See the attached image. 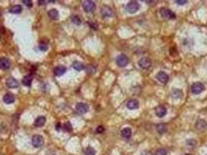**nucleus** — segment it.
<instances>
[{
    "mask_svg": "<svg viewBox=\"0 0 207 155\" xmlns=\"http://www.w3.org/2000/svg\"><path fill=\"white\" fill-rule=\"evenodd\" d=\"M141 155H152V154H151L150 152H148V151H143Z\"/></svg>",
    "mask_w": 207,
    "mask_h": 155,
    "instance_id": "58836bf2",
    "label": "nucleus"
},
{
    "mask_svg": "<svg viewBox=\"0 0 207 155\" xmlns=\"http://www.w3.org/2000/svg\"><path fill=\"white\" fill-rule=\"evenodd\" d=\"M139 102L137 99H130L127 102V108L130 110H135L139 109Z\"/></svg>",
    "mask_w": 207,
    "mask_h": 155,
    "instance_id": "f8f14e48",
    "label": "nucleus"
},
{
    "mask_svg": "<svg viewBox=\"0 0 207 155\" xmlns=\"http://www.w3.org/2000/svg\"><path fill=\"white\" fill-rule=\"evenodd\" d=\"M31 142H32V145H33L34 147H37V148L42 147L43 144L45 143L43 137L41 135L33 136Z\"/></svg>",
    "mask_w": 207,
    "mask_h": 155,
    "instance_id": "39448f33",
    "label": "nucleus"
},
{
    "mask_svg": "<svg viewBox=\"0 0 207 155\" xmlns=\"http://www.w3.org/2000/svg\"><path fill=\"white\" fill-rule=\"evenodd\" d=\"M45 122L46 119L45 116H39V117H37L35 119V121H34V126L37 127H43L45 124Z\"/></svg>",
    "mask_w": 207,
    "mask_h": 155,
    "instance_id": "412c9836",
    "label": "nucleus"
},
{
    "mask_svg": "<svg viewBox=\"0 0 207 155\" xmlns=\"http://www.w3.org/2000/svg\"><path fill=\"white\" fill-rule=\"evenodd\" d=\"M191 90L192 92L195 95H199L201 92H202L205 90V85L202 83V82H195L192 84V87H191Z\"/></svg>",
    "mask_w": 207,
    "mask_h": 155,
    "instance_id": "7ed1b4c3",
    "label": "nucleus"
},
{
    "mask_svg": "<svg viewBox=\"0 0 207 155\" xmlns=\"http://www.w3.org/2000/svg\"><path fill=\"white\" fill-rule=\"evenodd\" d=\"M104 127L103 126H99V127H97L96 132L97 133H104Z\"/></svg>",
    "mask_w": 207,
    "mask_h": 155,
    "instance_id": "473e14b6",
    "label": "nucleus"
},
{
    "mask_svg": "<svg viewBox=\"0 0 207 155\" xmlns=\"http://www.w3.org/2000/svg\"><path fill=\"white\" fill-rule=\"evenodd\" d=\"M23 10V8L20 5H17V6H13L10 9H9V13H13V14H19Z\"/></svg>",
    "mask_w": 207,
    "mask_h": 155,
    "instance_id": "393cba45",
    "label": "nucleus"
},
{
    "mask_svg": "<svg viewBox=\"0 0 207 155\" xmlns=\"http://www.w3.org/2000/svg\"><path fill=\"white\" fill-rule=\"evenodd\" d=\"M73 68L76 71H80L83 70V69L85 68V66H84V65L83 64L82 62L75 61L73 62Z\"/></svg>",
    "mask_w": 207,
    "mask_h": 155,
    "instance_id": "b1692460",
    "label": "nucleus"
},
{
    "mask_svg": "<svg viewBox=\"0 0 207 155\" xmlns=\"http://www.w3.org/2000/svg\"><path fill=\"white\" fill-rule=\"evenodd\" d=\"M167 125L164 123H160L156 126V131L158 132L159 134H164L167 132Z\"/></svg>",
    "mask_w": 207,
    "mask_h": 155,
    "instance_id": "5701e85b",
    "label": "nucleus"
},
{
    "mask_svg": "<svg viewBox=\"0 0 207 155\" xmlns=\"http://www.w3.org/2000/svg\"><path fill=\"white\" fill-rule=\"evenodd\" d=\"M167 112V109L164 106H158L155 109V113H156V116H158L159 118H163L164 116H166Z\"/></svg>",
    "mask_w": 207,
    "mask_h": 155,
    "instance_id": "9d476101",
    "label": "nucleus"
},
{
    "mask_svg": "<svg viewBox=\"0 0 207 155\" xmlns=\"http://www.w3.org/2000/svg\"><path fill=\"white\" fill-rule=\"evenodd\" d=\"M196 127L197 130H205L207 128V123L203 119H199L196 123Z\"/></svg>",
    "mask_w": 207,
    "mask_h": 155,
    "instance_id": "2eb2a0df",
    "label": "nucleus"
},
{
    "mask_svg": "<svg viewBox=\"0 0 207 155\" xmlns=\"http://www.w3.org/2000/svg\"><path fill=\"white\" fill-rule=\"evenodd\" d=\"M171 96H172V98L174 99H182L184 93L181 89H174L171 92Z\"/></svg>",
    "mask_w": 207,
    "mask_h": 155,
    "instance_id": "a211bd4d",
    "label": "nucleus"
},
{
    "mask_svg": "<svg viewBox=\"0 0 207 155\" xmlns=\"http://www.w3.org/2000/svg\"><path fill=\"white\" fill-rule=\"evenodd\" d=\"M174 2H175V3H177V4L180 5V6L184 5V4H186V3H188V1H186V0H175Z\"/></svg>",
    "mask_w": 207,
    "mask_h": 155,
    "instance_id": "72a5a7b5",
    "label": "nucleus"
},
{
    "mask_svg": "<svg viewBox=\"0 0 207 155\" xmlns=\"http://www.w3.org/2000/svg\"><path fill=\"white\" fill-rule=\"evenodd\" d=\"M6 86L9 88H16L19 86V82L17 81V79L13 78V77H10L7 78L6 82Z\"/></svg>",
    "mask_w": 207,
    "mask_h": 155,
    "instance_id": "9b49d317",
    "label": "nucleus"
},
{
    "mask_svg": "<svg viewBox=\"0 0 207 155\" xmlns=\"http://www.w3.org/2000/svg\"><path fill=\"white\" fill-rule=\"evenodd\" d=\"M151 65H152V63L149 57H144L139 61V67L142 69H149L151 67Z\"/></svg>",
    "mask_w": 207,
    "mask_h": 155,
    "instance_id": "0eeeda50",
    "label": "nucleus"
},
{
    "mask_svg": "<svg viewBox=\"0 0 207 155\" xmlns=\"http://www.w3.org/2000/svg\"><path fill=\"white\" fill-rule=\"evenodd\" d=\"M23 3H24L27 7H31L32 5H33V4H32V2L31 0H23Z\"/></svg>",
    "mask_w": 207,
    "mask_h": 155,
    "instance_id": "f704fd0d",
    "label": "nucleus"
},
{
    "mask_svg": "<svg viewBox=\"0 0 207 155\" xmlns=\"http://www.w3.org/2000/svg\"><path fill=\"white\" fill-rule=\"evenodd\" d=\"M126 9H127V11L129 13H131V14L136 13V12L139 9V3H137L136 1H132V2H129V3L127 4Z\"/></svg>",
    "mask_w": 207,
    "mask_h": 155,
    "instance_id": "20e7f679",
    "label": "nucleus"
},
{
    "mask_svg": "<svg viewBox=\"0 0 207 155\" xmlns=\"http://www.w3.org/2000/svg\"><path fill=\"white\" fill-rule=\"evenodd\" d=\"M32 81H33V76H32L31 75H26L23 78V80H22V83L25 86H31Z\"/></svg>",
    "mask_w": 207,
    "mask_h": 155,
    "instance_id": "4be33fe9",
    "label": "nucleus"
},
{
    "mask_svg": "<svg viewBox=\"0 0 207 155\" xmlns=\"http://www.w3.org/2000/svg\"><path fill=\"white\" fill-rule=\"evenodd\" d=\"M39 49H40V51H48V44H41L40 45H39Z\"/></svg>",
    "mask_w": 207,
    "mask_h": 155,
    "instance_id": "2f4dec72",
    "label": "nucleus"
},
{
    "mask_svg": "<svg viewBox=\"0 0 207 155\" xmlns=\"http://www.w3.org/2000/svg\"><path fill=\"white\" fill-rule=\"evenodd\" d=\"M160 13L163 18H165L167 20H174L176 18L175 13L169 9L161 8L160 9Z\"/></svg>",
    "mask_w": 207,
    "mask_h": 155,
    "instance_id": "f257e3e1",
    "label": "nucleus"
},
{
    "mask_svg": "<svg viewBox=\"0 0 207 155\" xmlns=\"http://www.w3.org/2000/svg\"><path fill=\"white\" fill-rule=\"evenodd\" d=\"M10 67V61L6 57L0 58V68L3 70H7Z\"/></svg>",
    "mask_w": 207,
    "mask_h": 155,
    "instance_id": "dca6fc26",
    "label": "nucleus"
},
{
    "mask_svg": "<svg viewBox=\"0 0 207 155\" xmlns=\"http://www.w3.org/2000/svg\"><path fill=\"white\" fill-rule=\"evenodd\" d=\"M63 129V127H62V125L60 123L59 124H57V126H56V130H58V131H59V130H61Z\"/></svg>",
    "mask_w": 207,
    "mask_h": 155,
    "instance_id": "e433bc0d",
    "label": "nucleus"
},
{
    "mask_svg": "<svg viewBox=\"0 0 207 155\" xmlns=\"http://www.w3.org/2000/svg\"><path fill=\"white\" fill-rule=\"evenodd\" d=\"M167 150L164 148H160L156 151V154L155 155H167Z\"/></svg>",
    "mask_w": 207,
    "mask_h": 155,
    "instance_id": "7c9ffc66",
    "label": "nucleus"
},
{
    "mask_svg": "<svg viewBox=\"0 0 207 155\" xmlns=\"http://www.w3.org/2000/svg\"><path fill=\"white\" fill-rule=\"evenodd\" d=\"M47 155H56V154L53 150H48V153H47Z\"/></svg>",
    "mask_w": 207,
    "mask_h": 155,
    "instance_id": "4c0bfd02",
    "label": "nucleus"
},
{
    "mask_svg": "<svg viewBox=\"0 0 207 155\" xmlns=\"http://www.w3.org/2000/svg\"><path fill=\"white\" fill-rule=\"evenodd\" d=\"M86 71H87V73L89 75H93L96 71V67L93 65H88L86 68Z\"/></svg>",
    "mask_w": 207,
    "mask_h": 155,
    "instance_id": "a878e982",
    "label": "nucleus"
},
{
    "mask_svg": "<svg viewBox=\"0 0 207 155\" xmlns=\"http://www.w3.org/2000/svg\"><path fill=\"white\" fill-rule=\"evenodd\" d=\"M71 20L72 22H73V23H74V24H76V25L77 26L81 25V23H82V20H81V18H80L79 16H77V15L73 16L72 17Z\"/></svg>",
    "mask_w": 207,
    "mask_h": 155,
    "instance_id": "bb28decb",
    "label": "nucleus"
},
{
    "mask_svg": "<svg viewBox=\"0 0 207 155\" xmlns=\"http://www.w3.org/2000/svg\"><path fill=\"white\" fill-rule=\"evenodd\" d=\"M101 14L104 17H111L113 16V11L109 6H103L101 8Z\"/></svg>",
    "mask_w": 207,
    "mask_h": 155,
    "instance_id": "4468645a",
    "label": "nucleus"
},
{
    "mask_svg": "<svg viewBox=\"0 0 207 155\" xmlns=\"http://www.w3.org/2000/svg\"><path fill=\"white\" fill-rule=\"evenodd\" d=\"M77 111L80 114H84V113H87L89 111V106L87 103L84 102H79L76 106Z\"/></svg>",
    "mask_w": 207,
    "mask_h": 155,
    "instance_id": "6e6552de",
    "label": "nucleus"
},
{
    "mask_svg": "<svg viewBox=\"0 0 207 155\" xmlns=\"http://www.w3.org/2000/svg\"><path fill=\"white\" fill-rule=\"evenodd\" d=\"M48 16L50 17L51 19H52V20H57L59 19V13L58 10H56L55 9H52L50 11H48Z\"/></svg>",
    "mask_w": 207,
    "mask_h": 155,
    "instance_id": "aec40b11",
    "label": "nucleus"
},
{
    "mask_svg": "<svg viewBox=\"0 0 207 155\" xmlns=\"http://www.w3.org/2000/svg\"><path fill=\"white\" fill-rule=\"evenodd\" d=\"M116 63L119 67H125L128 65L129 60L128 58V57L125 54H120L117 57Z\"/></svg>",
    "mask_w": 207,
    "mask_h": 155,
    "instance_id": "423d86ee",
    "label": "nucleus"
},
{
    "mask_svg": "<svg viewBox=\"0 0 207 155\" xmlns=\"http://www.w3.org/2000/svg\"><path fill=\"white\" fill-rule=\"evenodd\" d=\"M156 78L158 79V81L160 82H161L163 84H165V83H167L168 82V80H169V76H168V75H167L166 72L164 71H159L157 75H156Z\"/></svg>",
    "mask_w": 207,
    "mask_h": 155,
    "instance_id": "1a4fd4ad",
    "label": "nucleus"
},
{
    "mask_svg": "<svg viewBox=\"0 0 207 155\" xmlns=\"http://www.w3.org/2000/svg\"><path fill=\"white\" fill-rule=\"evenodd\" d=\"M121 135L123 138L129 139L132 136V130L129 127H125L121 132Z\"/></svg>",
    "mask_w": 207,
    "mask_h": 155,
    "instance_id": "6ab92c4d",
    "label": "nucleus"
},
{
    "mask_svg": "<svg viewBox=\"0 0 207 155\" xmlns=\"http://www.w3.org/2000/svg\"><path fill=\"white\" fill-rule=\"evenodd\" d=\"M66 71V68L63 65H58L54 69V73L56 76H62Z\"/></svg>",
    "mask_w": 207,
    "mask_h": 155,
    "instance_id": "f3484780",
    "label": "nucleus"
},
{
    "mask_svg": "<svg viewBox=\"0 0 207 155\" xmlns=\"http://www.w3.org/2000/svg\"><path fill=\"white\" fill-rule=\"evenodd\" d=\"M186 144L188 145V146H190V147H195L197 144V142H196V140H194V139H188L186 140Z\"/></svg>",
    "mask_w": 207,
    "mask_h": 155,
    "instance_id": "c756f323",
    "label": "nucleus"
},
{
    "mask_svg": "<svg viewBox=\"0 0 207 155\" xmlns=\"http://www.w3.org/2000/svg\"><path fill=\"white\" fill-rule=\"evenodd\" d=\"M63 129H64V130L66 131V132H70V131L73 130V127H72L71 123H70L69 122H67V123H65L63 125Z\"/></svg>",
    "mask_w": 207,
    "mask_h": 155,
    "instance_id": "c85d7f7f",
    "label": "nucleus"
},
{
    "mask_svg": "<svg viewBox=\"0 0 207 155\" xmlns=\"http://www.w3.org/2000/svg\"><path fill=\"white\" fill-rule=\"evenodd\" d=\"M15 99H16V98H15L14 95L11 92L6 93L3 96V101L6 104H12V103H13L15 102Z\"/></svg>",
    "mask_w": 207,
    "mask_h": 155,
    "instance_id": "ddd939ff",
    "label": "nucleus"
},
{
    "mask_svg": "<svg viewBox=\"0 0 207 155\" xmlns=\"http://www.w3.org/2000/svg\"><path fill=\"white\" fill-rule=\"evenodd\" d=\"M82 6L86 13H92L95 10V8H96L95 3L91 0L83 1L82 3Z\"/></svg>",
    "mask_w": 207,
    "mask_h": 155,
    "instance_id": "f03ea898",
    "label": "nucleus"
},
{
    "mask_svg": "<svg viewBox=\"0 0 207 155\" xmlns=\"http://www.w3.org/2000/svg\"><path fill=\"white\" fill-rule=\"evenodd\" d=\"M45 3H50V1H41V0L38 1L39 5H45V4H46Z\"/></svg>",
    "mask_w": 207,
    "mask_h": 155,
    "instance_id": "c9c22d12",
    "label": "nucleus"
},
{
    "mask_svg": "<svg viewBox=\"0 0 207 155\" xmlns=\"http://www.w3.org/2000/svg\"><path fill=\"white\" fill-rule=\"evenodd\" d=\"M96 150L91 147H88L85 150V155H95Z\"/></svg>",
    "mask_w": 207,
    "mask_h": 155,
    "instance_id": "cd10ccee",
    "label": "nucleus"
}]
</instances>
